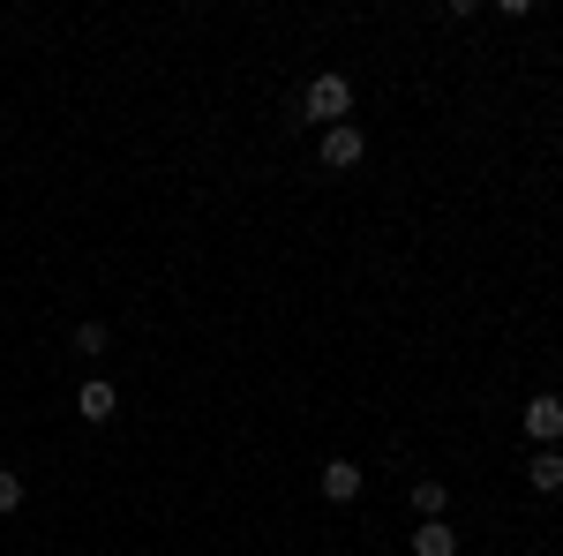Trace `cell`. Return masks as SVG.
<instances>
[{
	"mask_svg": "<svg viewBox=\"0 0 563 556\" xmlns=\"http://www.w3.org/2000/svg\"><path fill=\"white\" fill-rule=\"evenodd\" d=\"M346 113H353V84H346V76H331V68H323V76H308V90H301V121H323V129H339Z\"/></svg>",
	"mask_w": 563,
	"mask_h": 556,
	"instance_id": "6da1fadb",
	"label": "cell"
},
{
	"mask_svg": "<svg viewBox=\"0 0 563 556\" xmlns=\"http://www.w3.org/2000/svg\"><path fill=\"white\" fill-rule=\"evenodd\" d=\"M526 436H533V451H556V436H563V399L556 391H533V399H526Z\"/></svg>",
	"mask_w": 563,
	"mask_h": 556,
	"instance_id": "7a4b0ae2",
	"label": "cell"
},
{
	"mask_svg": "<svg viewBox=\"0 0 563 556\" xmlns=\"http://www.w3.org/2000/svg\"><path fill=\"white\" fill-rule=\"evenodd\" d=\"M361 159H368V135L353 129V121H339V129H323V166H361Z\"/></svg>",
	"mask_w": 563,
	"mask_h": 556,
	"instance_id": "3957f363",
	"label": "cell"
},
{
	"mask_svg": "<svg viewBox=\"0 0 563 556\" xmlns=\"http://www.w3.org/2000/svg\"><path fill=\"white\" fill-rule=\"evenodd\" d=\"M76 414H84V422H113V414H121V391L106 384V377H90V384L76 391Z\"/></svg>",
	"mask_w": 563,
	"mask_h": 556,
	"instance_id": "277c9868",
	"label": "cell"
},
{
	"mask_svg": "<svg viewBox=\"0 0 563 556\" xmlns=\"http://www.w3.org/2000/svg\"><path fill=\"white\" fill-rule=\"evenodd\" d=\"M526 481H533V497H556L563 489V451H533V459H526Z\"/></svg>",
	"mask_w": 563,
	"mask_h": 556,
	"instance_id": "5b68a950",
	"label": "cell"
},
{
	"mask_svg": "<svg viewBox=\"0 0 563 556\" xmlns=\"http://www.w3.org/2000/svg\"><path fill=\"white\" fill-rule=\"evenodd\" d=\"M323 497H331V504H353V497H361V467H353V459H331V467H323Z\"/></svg>",
	"mask_w": 563,
	"mask_h": 556,
	"instance_id": "8992f818",
	"label": "cell"
},
{
	"mask_svg": "<svg viewBox=\"0 0 563 556\" xmlns=\"http://www.w3.org/2000/svg\"><path fill=\"white\" fill-rule=\"evenodd\" d=\"M413 556H459V534H451L443 519H421V526H413Z\"/></svg>",
	"mask_w": 563,
	"mask_h": 556,
	"instance_id": "52a82bcc",
	"label": "cell"
},
{
	"mask_svg": "<svg viewBox=\"0 0 563 556\" xmlns=\"http://www.w3.org/2000/svg\"><path fill=\"white\" fill-rule=\"evenodd\" d=\"M443 504H451L443 481H413V519H443Z\"/></svg>",
	"mask_w": 563,
	"mask_h": 556,
	"instance_id": "ba28073f",
	"label": "cell"
},
{
	"mask_svg": "<svg viewBox=\"0 0 563 556\" xmlns=\"http://www.w3.org/2000/svg\"><path fill=\"white\" fill-rule=\"evenodd\" d=\"M23 497H31V489H23V473L0 467V512H23Z\"/></svg>",
	"mask_w": 563,
	"mask_h": 556,
	"instance_id": "9c48e42d",
	"label": "cell"
},
{
	"mask_svg": "<svg viewBox=\"0 0 563 556\" xmlns=\"http://www.w3.org/2000/svg\"><path fill=\"white\" fill-rule=\"evenodd\" d=\"M76 353H106V324H76Z\"/></svg>",
	"mask_w": 563,
	"mask_h": 556,
	"instance_id": "30bf717a",
	"label": "cell"
}]
</instances>
